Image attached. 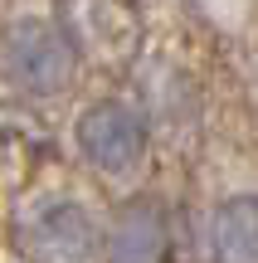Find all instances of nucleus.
Here are the masks:
<instances>
[{"mask_svg": "<svg viewBox=\"0 0 258 263\" xmlns=\"http://www.w3.org/2000/svg\"><path fill=\"white\" fill-rule=\"evenodd\" d=\"M25 244L39 263H88L97 244V224L78 200H49L29 215Z\"/></svg>", "mask_w": 258, "mask_h": 263, "instance_id": "3", "label": "nucleus"}, {"mask_svg": "<svg viewBox=\"0 0 258 263\" xmlns=\"http://www.w3.org/2000/svg\"><path fill=\"white\" fill-rule=\"evenodd\" d=\"M214 263H258V195H229L205 224Z\"/></svg>", "mask_w": 258, "mask_h": 263, "instance_id": "5", "label": "nucleus"}, {"mask_svg": "<svg viewBox=\"0 0 258 263\" xmlns=\"http://www.w3.org/2000/svg\"><path fill=\"white\" fill-rule=\"evenodd\" d=\"M78 146L107 176H127L146 156V127L127 103H93L78 117Z\"/></svg>", "mask_w": 258, "mask_h": 263, "instance_id": "2", "label": "nucleus"}, {"mask_svg": "<svg viewBox=\"0 0 258 263\" xmlns=\"http://www.w3.org/2000/svg\"><path fill=\"white\" fill-rule=\"evenodd\" d=\"M171 219L156 200H132L107 229V263H166Z\"/></svg>", "mask_w": 258, "mask_h": 263, "instance_id": "4", "label": "nucleus"}, {"mask_svg": "<svg viewBox=\"0 0 258 263\" xmlns=\"http://www.w3.org/2000/svg\"><path fill=\"white\" fill-rule=\"evenodd\" d=\"M5 64L10 78L29 93H58V88L73 83L78 68V49L54 20H15L5 34Z\"/></svg>", "mask_w": 258, "mask_h": 263, "instance_id": "1", "label": "nucleus"}]
</instances>
